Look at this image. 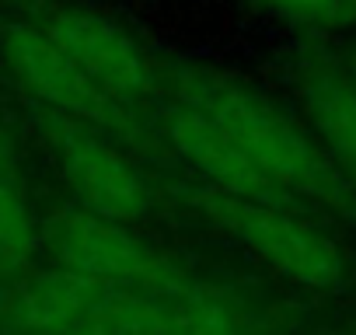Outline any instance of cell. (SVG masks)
Masks as SVG:
<instances>
[{
  "mask_svg": "<svg viewBox=\"0 0 356 335\" xmlns=\"http://www.w3.org/2000/svg\"><path fill=\"white\" fill-rule=\"evenodd\" d=\"M297 335H356V304L314 307Z\"/></svg>",
  "mask_w": 356,
  "mask_h": 335,
  "instance_id": "52a82bcc",
  "label": "cell"
},
{
  "mask_svg": "<svg viewBox=\"0 0 356 335\" xmlns=\"http://www.w3.org/2000/svg\"><path fill=\"white\" fill-rule=\"evenodd\" d=\"M147 154L193 182L314 210L356 234V193L286 91L207 56H164Z\"/></svg>",
  "mask_w": 356,
  "mask_h": 335,
  "instance_id": "6da1fadb",
  "label": "cell"
},
{
  "mask_svg": "<svg viewBox=\"0 0 356 335\" xmlns=\"http://www.w3.org/2000/svg\"><path fill=\"white\" fill-rule=\"evenodd\" d=\"M164 56L91 0H0V84L18 108L77 119L147 150Z\"/></svg>",
  "mask_w": 356,
  "mask_h": 335,
  "instance_id": "7a4b0ae2",
  "label": "cell"
},
{
  "mask_svg": "<svg viewBox=\"0 0 356 335\" xmlns=\"http://www.w3.org/2000/svg\"><path fill=\"white\" fill-rule=\"evenodd\" d=\"M161 164V161H157ZM171 227L193 231L252 276L318 307L356 304V234L342 224L276 199L224 193L161 164Z\"/></svg>",
  "mask_w": 356,
  "mask_h": 335,
  "instance_id": "3957f363",
  "label": "cell"
},
{
  "mask_svg": "<svg viewBox=\"0 0 356 335\" xmlns=\"http://www.w3.org/2000/svg\"><path fill=\"white\" fill-rule=\"evenodd\" d=\"M25 136L46 161L63 199L122 224L171 227V196L161 164L136 143L49 112L18 108Z\"/></svg>",
  "mask_w": 356,
  "mask_h": 335,
  "instance_id": "277c9868",
  "label": "cell"
},
{
  "mask_svg": "<svg viewBox=\"0 0 356 335\" xmlns=\"http://www.w3.org/2000/svg\"><path fill=\"white\" fill-rule=\"evenodd\" d=\"M283 91L293 98L328 157L356 193V35L304 42L286 70Z\"/></svg>",
  "mask_w": 356,
  "mask_h": 335,
  "instance_id": "5b68a950",
  "label": "cell"
},
{
  "mask_svg": "<svg viewBox=\"0 0 356 335\" xmlns=\"http://www.w3.org/2000/svg\"><path fill=\"white\" fill-rule=\"evenodd\" d=\"M248 4L273 25H283L307 42H332L356 32V0H248Z\"/></svg>",
  "mask_w": 356,
  "mask_h": 335,
  "instance_id": "8992f818",
  "label": "cell"
}]
</instances>
